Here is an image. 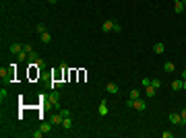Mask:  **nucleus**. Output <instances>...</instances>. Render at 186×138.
Instances as JSON below:
<instances>
[{"mask_svg":"<svg viewBox=\"0 0 186 138\" xmlns=\"http://www.w3.org/2000/svg\"><path fill=\"white\" fill-rule=\"evenodd\" d=\"M48 101H50L56 109H62V107H60V93H58V89H52L50 97H48Z\"/></svg>","mask_w":186,"mask_h":138,"instance_id":"obj_1","label":"nucleus"},{"mask_svg":"<svg viewBox=\"0 0 186 138\" xmlns=\"http://www.w3.org/2000/svg\"><path fill=\"white\" fill-rule=\"evenodd\" d=\"M135 109H137V111H145V109H147V101H145V99H135Z\"/></svg>","mask_w":186,"mask_h":138,"instance_id":"obj_2","label":"nucleus"},{"mask_svg":"<svg viewBox=\"0 0 186 138\" xmlns=\"http://www.w3.org/2000/svg\"><path fill=\"white\" fill-rule=\"evenodd\" d=\"M114 27H116V23H114L112 19L103 21V25H101V29H103V31H114Z\"/></svg>","mask_w":186,"mask_h":138,"instance_id":"obj_3","label":"nucleus"},{"mask_svg":"<svg viewBox=\"0 0 186 138\" xmlns=\"http://www.w3.org/2000/svg\"><path fill=\"white\" fill-rule=\"evenodd\" d=\"M170 122H172L174 126H180V124H182V115H180V113H170Z\"/></svg>","mask_w":186,"mask_h":138,"instance_id":"obj_4","label":"nucleus"},{"mask_svg":"<svg viewBox=\"0 0 186 138\" xmlns=\"http://www.w3.org/2000/svg\"><path fill=\"white\" fill-rule=\"evenodd\" d=\"M145 95H147L149 99H153V97L157 95V89H155L153 85H149V87H145Z\"/></svg>","mask_w":186,"mask_h":138,"instance_id":"obj_5","label":"nucleus"},{"mask_svg":"<svg viewBox=\"0 0 186 138\" xmlns=\"http://www.w3.org/2000/svg\"><path fill=\"white\" fill-rule=\"evenodd\" d=\"M23 49H25V46H21V44H12V46H10V54L19 56V54H21Z\"/></svg>","mask_w":186,"mask_h":138,"instance_id":"obj_6","label":"nucleus"},{"mask_svg":"<svg viewBox=\"0 0 186 138\" xmlns=\"http://www.w3.org/2000/svg\"><path fill=\"white\" fill-rule=\"evenodd\" d=\"M105 91L110 93V95H116V93L120 91V89H118V85H116V83H108V87H105Z\"/></svg>","mask_w":186,"mask_h":138,"instance_id":"obj_7","label":"nucleus"},{"mask_svg":"<svg viewBox=\"0 0 186 138\" xmlns=\"http://www.w3.org/2000/svg\"><path fill=\"white\" fill-rule=\"evenodd\" d=\"M184 2H182V0H180V2H174V10H176V12H178V15H182V12H184Z\"/></svg>","mask_w":186,"mask_h":138,"instance_id":"obj_8","label":"nucleus"},{"mask_svg":"<svg viewBox=\"0 0 186 138\" xmlns=\"http://www.w3.org/2000/svg\"><path fill=\"white\" fill-rule=\"evenodd\" d=\"M153 52H155V54H163V52H165V46H163L161 41H157V44L153 46Z\"/></svg>","mask_w":186,"mask_h":138,"instance_id":"obj_9","label":"nucleus"},{"mask_svg":"<svg viewBox=\"0 0 186 138\" xmlns=\"http://www.w3.org/2000/svg\"><path fill=\"white\" fill-rule=\"evenodd\" d=\"M62 120H64V115H62L60 111H58L56 115H52V124H54V126H56V124H62Z\"/></svg>","mask_w":186,"mask_h":138,"instance_id":"obj_10","label":"nucleus"},{"mask_svg":"<svg viewBox=\"0 0 186 138\" xmlns=\"http://www.w3.org/2000/svg\"><path fill=\"white\" fill-rule=\"evenodd\" d=\"M62 128H66V130H70V128H72V118H70V115L62 120Z\"/></svg>","mask_w":186,"mask_h":138,"instance_id":"obj_11","label":"nucleus"},{"mask_svg":"<svg viewBox=\"0 0 186 138\" xmlns=\"http://www.w3.org/2000/svg\"><path fill=\"white\" fill-rule=\"evenodd\" d=\"M174 70H176V66H174L172 62H165V64H163V72L170 74V72H174Z\"/></svg>","mask_w":186,"mask_h":138,"instance_id":"obj_12","label":"nucleus"},{"mask_svg":"<svg viewBox=\"0 0 186 138\" xmlns=\"http://www.w3.org/2000/svg\"><path fill=\"white\" fill-rule=\"evenodd\" d=\"M97 111H99V115H108V111H110V109H108V105H105V103H101V105L97 107Z\"/></svg>","mask_w":186,"mask_h":138,"instance_id":"obj_13","label":"nucleus"},{"mask_svg":"<svg viewBox=\"0 0 186 138\" xmlns=\"http://www.w3.org/2000/svg\"><path fill=\"white\" fill-rule=\"evenodd\" d=\"M182 89V81H172V91H180Z\"/></svg>","mask_w":186,"mask_h":138,"instance_id":"obj_14","label":"nucleus"},{"mask_svg":"<svg viewBox=\"0 0 186 138\" xmlns=\"http://www.w3.org/2000/svg\"><path fill=\"white\" fill-rule=\"evenodd\" d=\"M42 41H44V44H50V41H52V35H50L48 31H44V33H42Z\"/></svg>","mask_w":186,"mask_h":138,"instance_id":"obj_15","label":"nucleus"},{"mask_svg":"<svg viewBox=\"0 0 186 138\" xmlns=\"http://www.w3.org/2000/svg\"><path fill=\"white\" fill-rule=\"evenodd\" d=\"M52 126H54L52 122H44V124H42V130H44V132H50V130H52Z\"/></svg>","mask_w":186,"mask_h":138,"instance_id":"obj_16","label":"nucleus"},{"mask_svg":"<svg viewBox=\"0 0 186 138\" xmlns=\"http://www.w3.org/2000/svg\"><path fill=\"white\" fill-rule=\"evenodd\" d=\"M128 97H130V99H139V97H141V93H139V89H133V91L128 93Z\"/></svg>","mask_w":186,"mask_h":138,"instance_id":"obj_17","label":"nucleus"},{"mask_svg":"<svg viewBox=\"0 0 186 138\" xmlns=\"http://www.w3.org/2000/svg\"><path fill=\"white\" fill-rule=\"evenodd\" d=\"M31 136H33V138H42V136H44V130L40 128V130H35V132H33Z\"/></svg>","mask_w":186,"mask_h":138,"instance_id":"obj_18","label":"nucleus"},{"mask_svg":"<svg viewBox=\"0 0 186 138\" xmlns=\"http://www.w3.org/2000/svg\"><path fill=\"white\" fill-rule=\"evenodd\" d=\"M141 85H143V87H149V85H151V78H147V76H145V78L141 81Z\"/></svg>","mask_w":186,"mask_h":138,"instance_id":"obj_19","label":"nucleus"},{"mask_svg":"<svg viewBox=\"0 0 186 138\" xmlns=\"http://www.w3.org/2000/svg\"><path fill=\"white\" fill-rule=\"evenodd\" d=\"M37 31L44 33V31H46V25H44V23H37Z\"/></svg>","mask_w":186,"mask_h":138,"instance_id":"obj_20","label":"nucleus"},{"mask_svg":"<svg viewBox=\"0 0 186 138\" xmlns=\"http://www.w3.org/2000/svg\"><path fill=\"white\" fill-rule=\"evenodd\" d=\"M151 85H153L155 89H159V87H161V81H157V78H155V81H151Z\"/></svg>","mask_w":186,"mask_h":138,"instance_id":"obj_21","label":"nucleus"},{"mask_svg":"<svg viewBox=\"0 0 186 138\" xmlns=\"http://www.w3.org/2000/svg\"><path fill=\"white\" fill-rule=\"evenodd\" d=\"M126 107H135V99L128 97V99H126Z\"/></svg>","mask_w":186,"mask_h":138,"instance_id":"obj_22","label":"nucleus"},{"mask_svg":"<svg viewBox=\"0 0 186 138\" xmlns=\"http://www.w3.org/2000/svg\"><path fill=\"white\" fill-rule=\"evenodd\" d=\"M58 111H60V113H62V115H64V118H68V115H72V113H70V111H68V109H58Z\"/></svg>","mask_w":186,"mask_h":138,"instance_id":"obj_23","label":"nucleus"},{"mask_svg":"<svg viewBox=\"0 0 186 138\" xmlns=\"http://www.w3.org/2000/svg\"><path fill=\"white\" fill-rule=\"evenodd\" d=\"M25 52H27V54H33V47H31V44H25Z\"/></svg>","mask_w":186,"mask_h":138,"instance_id":"obj_24","label":"nucleus"},{"mask_svg":"<svg viewBox=\"0 0 186 138\" xmlns=\"http://www.w3.org/2000/svg\"><path fill=\"white\" fill-rule=\"evenodd\" d=\"M180 115H182V124H186V107L180 111Z\"/></svg>","mask_w":186,"mask_h":138,"instance_id":"obj_25","label":"nucleus"},{"mask_svg":"<svg viewBox=\"0 0 186 138\" xmlns=\"http://www.w3.org/2000/svg\"><path fill=\"white\" fill-rule=\"evenodd\" d=\"M0 97H2V99H6V97H8V93H6V89H2V91H0Z\"/></svg>","mask_w":186,"mask_h":138,"instance_id":"obj_26","label":"nucleus"},{"mask_svg":"<svg viewBox=\"0 0 186 138\" xmlns=\"http://www.w3.org/2000/svg\"><path fill=\"white\" fill-rule=\"evenodd\" d=\"M161 136H163V138H172V136H174V132H163Z\"/></svg>","mask_w":186,"mask_h":138,"instance_id":"obj_27","label":"nucleus"},{"mask_svg":"<svg viewBox=\"0 0 186 138\" xmlns=\"http://www.w3.org/2000/svg\"><path fill=\"white\" fill-rule=\"evenodd\" d=\"M182 89L186 91V78H182Z\"/></svg>","mask_w":186,"mask_h":138,"instance_id":"obj_28","label":"nucleus"},{"mask_svg":"<svg viewBox=\"0 0 186 138\" xmlns=\"http://www.w3.org/2000/svg\"><path fill=\"white\" fill-rule=\"evenodd\" d=\"M182 78H186V68H184V70H182Z\"/></svg>","mask_w":186,"mask_h":138,"instance_id":"obj_29","label":"nucleus"},{"mask_svg":"<svg viewBox=\"0 0 186 138\" xmlns=\"http://www.w3.org/2000/svg\"><path fill=\"white\" fill-rule=\"evenodd\" d=\"M48 2H50V4H56V2H58V0H48Z\"/></svg>","mask_w":186,"mask_h":138,"instance_id":"obj_30","label":"nucleus"},{"mask_svg":"<svg viewBox=\"0 0 186 138\" xmlns=\"http://www.w3.org/2000/svg\"><path fill=\"white\" fill-rule=\"evenodd\" d=\"M182 2H184V6H186V0H182Z\"/></svg>","mask_w":186,"mask_h":138,"instance_id":"obj_31","label":"nucleus"},{"mask_svg":"<svg viewBox=\"0 0 186 138\" xmlns=\"http://www.w3.org/2000/svg\"><path fill=\"white\" fill-rule=\"evenodd\" d=\"M174 2H180V0H174Z\"/></svg>","mask_w":186,"mask_h":138,"instance_id":"obj_32","label":"nucleus"}]
</instances>
